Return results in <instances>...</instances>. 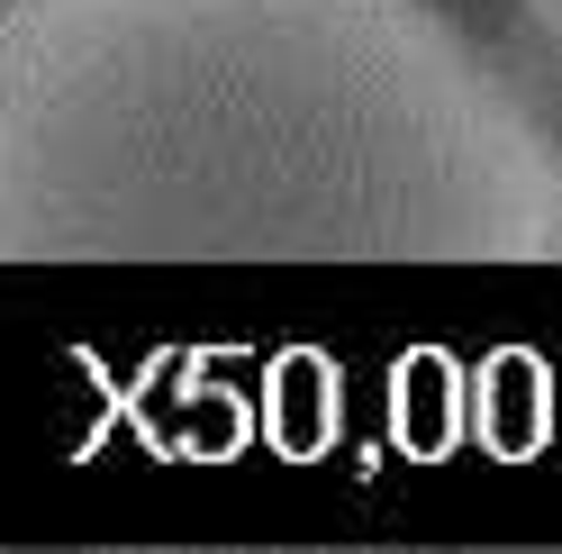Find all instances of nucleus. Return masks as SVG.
I'll return each mask as SVG.
<instances>
[{
  "label": "nucleus",
  "mask_w": 562,
  "mask_h": 554,
  "mask_svg": "<svg viewBox=\"0 0 562 554\" xmlns=\"http://www.w3.org/2000/svg\"><path fill=\"white\" fill-rule=\"evenodd\" d=\"M517 10H526V27H536V46L562 64V0H517Z\"/></svg>",
  "instance_id": "2"
},
{
  "label": "nucleus",
  "mask_w": 562,
  "mask_h": 554,
  "mask_svg": "<svg viewBox=\"0 0 562 554\" xmlns=\"http://www.w3.org/2000/svg\"><path fill=\"white\" fill-rule=\"evenodd\" d=\"M0 264H562V136L436 0H0Z\"/></svg>",
  "instance_id": "1"
}]
</instances>
